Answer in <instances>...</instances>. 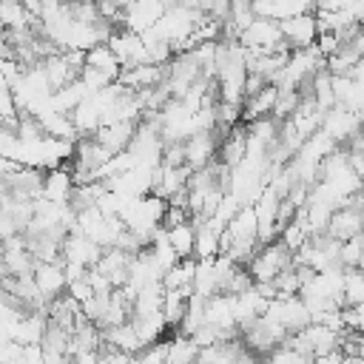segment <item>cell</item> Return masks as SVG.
Returning a JSON list of instances; mask_svg holds the SVG:
<instances>
[{"label": "cell", "mask_w": 364, "mask_h": 364, "mask_svg": "<svg viewBox=\"0 0 364 364\" xmlns=\"http://www.w3.org/2000/svg\"><path fill=\"white\" fill-rule=\"evenodd\" d=\"M165 358H168V338L154 341L136 353V364H165Z\"/></svg>", "instance_id": "cell-23"}, {"label": "cell", "mask_w": 364, "mask_h": 364, "mask_svg": "<svg viewBox=\"0 0 364 364\" xmlns=\"http://www.w3.org/2000/svg\"><path fill=\"white\" fill-rule=\"evenodd\" d=\"M276 97H279V88L273 82H267L262 91L250 94L242 100V119L245 122H253V119H264L273 114V105H276Z\"/></svg>", "instance_id": "cell-13"}, {"label": "cell", "mask_w": 364, "mask_h": 364, "mask_svg": "<svg viewBox=\"0 0 364 364\" xmlns=\"http://www.w3.org/2000/svg\"><path fill=\"white\" fill-rule=\"evenodd\" d=\"M264 316L276 318V321H279L290 336H293V333H299L301 327H307V324L313 321V318H310L307 304L301 301V296H276V299H270V301H267Z\"/></svg>", "instance_id": "cell-2"}, {"label": "cell", "mask_w": 364, "mask_h": 364, "mask_svg": "<svg viewBox=\"0 0 364 364\" xmlns=\"http://www.w3.org/2000/svg\"><path fill=\"white\" fill-rule=\"evenodd\" d=\"M344 307H355L364 301V270L353 267V270H344Z\"/></svg>", "instance_id": "cell-22"}, {"label": "cell", "mask_w": 364, "mask_h": 364, "mask_svg": "<svg viewBox=\"0 0 364 364\" xmlns=\"http://www.w3.org/2000/svg\"><path fill=\"white\" fill-rule=\"evenodd\" d=\"M287 267H293V253L279 239H273L267 245H259V250L253 253V259L245 264V270L253 279V284H270Z\"/></svg>", "instance_id": "cell-1"}, {"label": "cell", "mask_w": 364, "mask_h": 364, "mask_svg": "<svg viewBox=\"0 0 364 364\" xmlns=\"http://www.w3.org/2000/svg\"><path fill=\"white\" fill-rule=\"evenodd\" d=\"M65 296H71V299H74L80 307H82L85 301H91V299H94V290H91L88 276H80V279L68 282V284H65Z\"/></svg>", "instance_id": "cell-24"}, {"label": "cell", "mask_w": 364, "mask_h": 364, "mask_svg": "<svg viewBox=\"0 0 364 364\" xmlns=\"http://www.w3.org/2000/svg\"><path fill=\"white\" fill-rule=\"evenodd\" d=\"M85 65L102 71V74L111 77V80H117L119 71H122V65H119V60H117V54L111 51L108 43H97V46H91V48L85 51Z\"/></svg>", "instance_id": "cell-15"}, {"label": "cell", "mask_w": 364, "mask_h": 364, "mask_svg": "<svg viewBox=\"0 0 364 364\" xmlns=\"http://www.w3.org/2000/svg\"><path fill=\"white\" fill-rule=\"evenodd\" d=\"M128 321H131V327L136 330V336H139V341H142L145 347H148V344H154V341H162V336H165V330H168V324H165L162 313L131 316Z\"/></svg>", "instance_id": "cell-19"}, {"label": "cell", "mask_w": 364, "mask_h": 364, "mask_svg": "<svg viewBox=\"0 0 364 364\" xmlns=\"http://www.w3.org/2000/svg\"><path fill=\"white\" fill-rule=\"evenodd\" d=\"M165 236H168V245L176 253V259H191L193 256V245H196V225L193 222L165 228Z\"/></svg>", "instance_id": "cell-16"}, {"label": "cell", "mask_w": 364, "mask_h": 364, "mask_svg": "<svg viewBox=\"0 0 364 364\" xmlns=\"http://www.w3.org/2000/svg\"><path fill=\"white\" fill-rule=\"evenodd\" d=\"M196 358H199V347L193 344L191 336L173 333L168 338V358H165V364H193Z\"/></svg>", "instance_id": "cell-21"}, {"label": "cell", "mask_w": 364, "mask_h": 364, "mask_svg": "<svg viewBox=\"0 0 364 364\" xmlns=\"http://www.w3.org/2000/svg\"><path fill=\"white\" fill-rule=\"evenodd\" d=\"M134 131H136V122H111V125H100L91 136L111 154H122L128 151L131 139H134Z\"/></svg>", "instance_id": "cell-12"}, {"label": "cell", "mask_w": 364, "mask_h": 364, "mask_svg": "<svg viewBox=\"0 0 364 364\" xmlns=\"http://www.w3.org/2000/svg\"><path fill=\"white\" fill-rule=\"evenodd\" d=\"M321 131L336 142V145H347L353 136L361 134V117L341 108V105H333L330 111H324V119H321Z\"/></svg>", "instance_id": "cell-5"}, {"label": "cell", "mask_w": 364, "mask_h": 364, "mask_svg": "<svg viewBox=\"0 0 364 364\" xmlns=\"http://www.w3.org/2000/svg\"><path fill=\"white\" fill-rule=\"evenodd\" d=\"M193 296V287H179V290H165L162 296V318L168 327H179L185 310H188V299Z\"/></svg>", "instance_id": "cell-17"}, {"label": "cell", "mask_w": 364, "mask_h": 364, "mask_svg": "<svg viewBox=\"0 0 364 364\" xmlns=\"http://www.w3.org/2000/svg\"><path fill=\"white\" fill-rule=\"evenodd\" d=\"M193 273H196V259H179L173 267L162 273V287L165 290H179V287H193Z\"/></svg>", "instance_id": "cell-20"}, {"label": "cell", "mask_w": 364, "mask_h": 364, "mask_svg": "<svg viewBox=\"0 0 364 364\" xmlns=\"http://www.w3.org/2000/svg\"><path fill=\"white\" fill-rule=\"evenodd\" d=\"M219 242H222V228H216L213 222H199L196 225L193 259H213V256H219Z\"/></svg>", "instance_id": "cell-18"}, {"label": "cell", "mask_w": 364, "mask_h": 364, "mask_svg": "<svg viewBox=\"0 0 364 364\" xmlns=\"http://www.w3.org/2000/svg\"><path fill=\"white\" fill-rule=\"evenodd\" d=\"M341 361H344L341 350H330V353H321V355L310 358V364H341Z\"/></svg>", "instance_id": "cell-27"}, {"label": "cell", "mask_w": 364, "mask_h": 364, "mask_svg": "<svg viewBox=\"0 0 364 364\" xmlns=\"http://www.w3.org/2000/svg\"><path fill=\"white\" fill-rule=\"evenodd\" d=\"M23 165L17 162V159H11V156H6V154H0V179H9L11 173H17Z\"/></svg>", "instance_id": "cell-26"}, {"label": "cell", "mask_w": 364, "mask_h": 364, "mask_svg": "<svg viewBox=\"0 0 364 364\" xmlns=\"http://www.w3.org/2000/svg\"><path fill=\"white\" fill-rule=\"evenodd\" d=\"M131 253L119 250V247H105L102 256L97 259V264L91 270H97L114 290H119L125 282H128V267H131Z\"/></svg>", "instance_id": "cell-7"}, {"label": "cell", "mask_w": 364, "mask_h": 364, "mask_svg": "<svg viewBox=\"0 0 364 364\" xmlns=\"http://www.w3.org/2000/svg\"><path fill=\"white\" fill-rule=\"evenodd\" d=\"M40 296L46 301L57 299L65 293V273H63V262H37L34 264V273H31Z\"/></svg>", "instance_id": "cell-9"}, {"label": "cell", "mask_w": 364, "mask_h": 364, "mask_svg": "<svg viewBox=\"0 0 364 364\" xmlns=\"http://www.w3.org/2000/svg\"><path fill=\"white\" fill-rule=\"evenodd\" d=\"M279 28H282V40H284V46H287L290 51L316 46V37H318V23H316V14H310V11H304V14H293V17L279 20Z\"/></svg>", "instance_id": "cell-3"}, {"label": "cell", "mask_w": 364, "mask_h": 364, "mask_svg": "<svg viewBox=\"0 0 364 364\" xmlns=\"http://www.w3.org/2000/svg\"><path fill=\"white\" fill-rule=\"evenodd\" d=\"M245 154H247V125H233V128L225 131V136L219 139L216 162L225 165L228 171H233L236 165H242Z\"/></svg>", "instance_id": "cell-8"}, {"label": "cell", "mask_w": 364, "mask_h": 364, "mask_svg": "<svg viewBox=\"0 0 364 364\" xmlns=\"http://www.w3.org/2000/svg\"><path fill=\"white\" fill-rule=\"evenodd\" d=\"M102 344H105V347H111V350L128 353V355H136V353L145 347V344L139 341L136 330L131 327V321H125V324H117V327H108V330H102Z\"/></svg>", "instance_id": "cell-14"}, {"label": "cell", "mask_w": 364, "mask_h": 364, "mask_svg": "<svg viewBox=\"0 0 364 364\" xmlns=\"http://www.w3.org/2000/svg\"><path fill=\"white\" fill-rule=\"evenodd\" d=\"M350 77H353L355 82H361V85H364V57H361V60H358V63L353 65V71H350Z\"/></svg>", "instance_id": "cell-28"}, {"label": "cell", "mask_w": 364, "mask_h": 364, "mask_svg": "<svg viewBox=\"0 0 364 364\" xmlns=\"http://www.w3.org/2000/svg\"><path fill=\"white\" fill-rule=\"evenodd\" d=\"M361 228H364V213L361 210H355V208H336L330 222H327V236L336 239V242H347V239L361 236Z\"/></svg>", "instance_id": "cell-11"}, {"label": "cell", "mask_w": 364, "mask_h": 364, "mask_svg": "<svg viewBox=\"0 0 364 364\" xmlns=\"http://www.w3.org/2000/svg\"><path fill=\"white\" fill-rule=\"evenodd\" d=\"M341 364H364V358H361V355H344Z\"/></svg>", "instance_id": "cell-29"}, {"label": "cell", "mask_w": 364, "mask_h": 364, "mask_svg": "<svg viewBox=\"0 0 364 364\" xmlns=\"http://www.w3.org/2000/svg\"><path fill=\"white\" fill-rule=\"evenodd\" d=\"M71 193H74V176L68 168H48L43 173V196L46 202H54V205H68L71 202Z\"/></svg>", "instance_id": "cell-10"}, {"label": "cell", "mask_w": 364, "mask_h": 364, "mask_svg": "<svg viewBox=\"0 0 364 364\" xmlns=\"http://www.w3.org/2000/svg\"><path fill=\"white\" fill-rule=\"evenodd\" d=\"M3 31H6V28H3V23H0V34H3Z\"/></svg>", "instance_id": "cell-30"}, {"label": "cell", "mask_w": 364, "mask_h": 364, "mask_svg": "<svg viewBox=\"0 0 364 364\" xmlns=\"http://www.w3.org/2000/svg\"><path fill=\"white\" fill-rule=\"evenodd\" d=\"M60 262H68V264H77V267H85L91 270L97 264V259L102 256V247L88 239L85 233H77V230H68L65 239H63V247H60Z\"/></svg>", "instance_id": "cell-4"}, {"label": "cell", "mask_w": 364, "mask_h": 364, "mask_svg": "<svg viewBox=\"0 0 364 364\" xmlns=\"http://www.w3.org/2000/svg\"><path fill=\"white\" fill-rule=\"evenodd\" d=\"M182 145H185V168L188 171H202L216 159V148H219L216 128L213 131H199V134L188 136Z\"/></svg>", "instance_id": "cell-6"}, {"label": "cell", "mask_w": 364, "mask_h": 364, "mask_svg": "<svg viewBox=\"0 0 364 364\" xmlns=\"http://www.w3.org/2000/svg\"><path fill=\"white\" fill-rule=\"evenodd\" d=\"M344 321H347V330L364 333V301L355 307H344Z\"/></svg>", "instance_id": "cell-25"}]
</instances>
